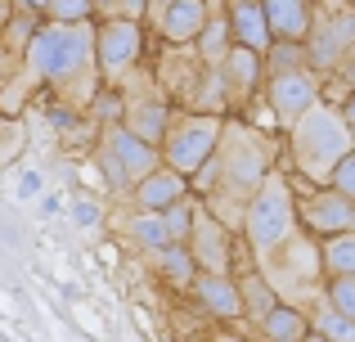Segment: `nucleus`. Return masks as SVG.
I'll return each instance as SVG.
<instances>
[{
	"label": "nucleus",
	"instance_id": "12",
	"mask_svg": "<svg viewBox=\"0 0 355 342\" xmlns=\"http://www.w3.org/2000/svg\"><path fill=\"white\" fill-rule=\"evenodd\" d=\"M297 216L320 239L347 234V230H355V198H347V194H338V189H315L306 203H297Z\"/></svg>",
	"mask_w": 355,
	"mask_h": 342
},
{
	"label": "nucleus",
	"instance_id": "31",
	"mask_svg": "<svg viewBox=\"0 0 355 342\" xmlns=\"http://www.w3.org/2000/svg\"><path fill=\"white\" fill-rule=\"evenodd\" d=\"M329 189H338V194H347V198H355V149H347L338 162H333Z\"/></svg>",
	"mask_w": 355,
	"mask_h": 342
},
{
	"label": "nucleus",
	"instance_id": "19",
	"mask_svg": "<svg viewBox=\"0 0 355 342\" xmlns=\"http://www.w3.org/2000/svg\"><path fill=\"white\" fill-rule=\"evenodd\" d=\"M261 338L266 342H306L311 338V325H306V316L297 307L275 302V307L261 316Z\"/></svg>",
	"mask_w": 355,
	"mask_h": 342
},
{
	"label": "nucleus",
	"instance_id": "27",
	"mask_svg": "<svg viewBox=\"0 0 355 342\" xmlns=\"http://www.w3.org/2000/svg\"><path fill=\"white\" fill-rule=\"evenodd\" d=\"M41 18L45 23H86L95 18V0H45Z\"/></svg>",
	"mask_w": 355,
	"mask_h": 342
},
{
	"label": "nucleus",
	"instance_id": "25",
	"mask_svg": "<svg viewBox=\"0 0 355 342\" xmlns=\"http://www.w3.org/2000/svg\"><path fill=\"white\" fill-rule=\"evenodd\" d=\"M130 239H135L139 248H148V253H157V248L171 243V234H166V225H162L157 212H139V216L130 221Z\"/></svg>",
	"mask_w": 355,
	"mask_h": 342
},
{
	"label": "nucleus",
	"instance_id": "35",
	"mask_svg": "<svg viewBox=\"0 0 355 342\" xmlns=\"http://www.w3.org/2000/svg\"><path fill=\"white\" fill-rule=\"evenodd\" d=\"M144 5H148V0H117V14L121 18H139V14H144Z\"/></svg>",
	"mask_w": 355,
	"mask_h": 342
},
{
	"label": "nucleus",
	"instance_id": "6",
	"mask_svg": "<svg viewBox=\"0 0 355 342\" xmlns=\"http://www.w3.org/2000/svg\"><path fill=\"white\" fill-rule=\"evenodd\" d=\"M157 162H162V158H157L153 144L135 140V135H130L121 122H113V126H104V131H99V167H104V176H108V185H113V189L130 194V185H135L139 176H148Z\"/></svg>",
	"mask_w": 355,
	"mask_h": 342
},
{
	"label": "nucleus",
	"instance_id": "10",
	"mask_svg": "<svg viewBox=\"0 0 355 342\" xmlns=\"http://www.w3.org/2000/svg\"><path fill=\"white\" fill-rule=\"evenodd\" d=\"M266 99H270V113L279 117V126H288L297 113L320 99V81H315L311 68H293V72H270V86H266Z\"/></svg>",
	"mask_w": 355,
	"mask_h": 342
},
{
	"label": "nucleus",
	"instance_id": "29",
	"mask_svg": "<svg viewBox=\"0 0 355 342\" xmlns=\"http://www.w3.org/2000/svg\"><path fill=\"white\" fill-rule=\"evenodd\" d=\"M86 108H90V117H95V122H104V126L121 122V90H117V86H99V90H90Z\"/></svg>",
	"mask_w": 355,
	"mask_h": 342
},
{
	"label": "nucleus",
	"instance_id": "2",
	"mask_svg": "<svg viewBox=\"0 0 355 342\" xmlns=\"http://www.w3.org/2000/svg\"><path fill=\"white\" fill-rule=\"evenodd\" d=\"M288 131H293V158H297V167L311 176L315 185H329L333 162L351 149V126L342 122V113L315 99L306 113H297L293 122H288Z\"/></svg>",
	"mask_w": 355,
	"mask_h": 342
},
{
	"label": "nucleus",
	"instance_id": "34",
	"mask_svg": "<svg viewBox=\"0 0 355 342\" xmlns=\"http://www.w3.org/2000/svg\"><path fill=\"white\" fill-rule=\"evenodd\" d=\"M41 194V171H23L18 176V198H36Z\"/></svg>",
	"mask_w": 355,
	"mask_h": 342
},
{
	"label": "nucleus",
	"instance_id": "11",
	"mask_svg": "<svg viewBox=\"0 0 355 342\" xmlns=\"http://www.w3.org/2000/svg\"><path fill=\"white\" fill-rule=\"evenodd\" d=\"M184 248L193 253L198 271H211V275H225L230 271V230L220 225V216H211L207 207L193 212L189 234H184Z\"/></svg>",
	"mask_w": 355,
	"mask_h": 342
},
{
	"label": "nucleus",
	"instance_id": "7",
	"mask_svg": "<svg viewBox=\"0 0 355 342\" xmlns=\"http://www.w3.org/2000/svg\"><path fill=\"white\" fill-rule=\"evenodd\" d=\"M139 54H144V27H139V18L108 14L95 32V72L117 81L139 63Z\"/></svg>",
	"mask_w": 355,
	"mask_h": 342
},
{
	"label": "nucleus",
	"instance_id": "22",
	"mask_svg": "<svg viewBox=\"0 0 355 342\" xmlns=\"http://www.w3.org/2000/svg\"><path fill=\"white\" fill-rule=\"evenodd\" d=\"M320 257H324V266H329V275H355V230L329 234Z\"/></svg>",
	"mask_w": 355,
	"mask_h": 342
},
{
	"label": "nucleus",
	"instance_id": "4",
	"mask_svg": "<svg viewBox=\"0 0 355 342\" xmlns=\"http://www.w3.org/2000/svg\"><path fill=\"white\" fill-rule=\"evenodd\" d=\"M243 230H248V243L257 257H275L284 253V243L297 230V198L293 185L279 171H266V180L248 194V216H243Z\"/></svg>",
	"mask_w": 355,
	"mask_h": 342
},
{
	"label": "nucleus",
	"instance_id": "16",
	"mask_svg": "<svg viewBox=\"0 0 355 342\" xmlns=\"http://www.w3.org/2000/svg\"><path fill=\"white\" fill-rule=\"evenodd\" d=\"M270 41H306L311 32V0H257Z\"/></svg>",
	"mask_w": 355,
	"mask_h": 342
},
{
	"label": "nucleus",
	"instance_id": "24",
	"mask_svg": "<svg viewBox=\"0 0 355 342\" xmlns=\"http://www.w3.org/2000/svg\"><path fill=\"white\" fill-rule=\"evenodd\" d=\"M261 63L270 72H293V68H306V50H302V41H270L261 50Z\"/></svg>",
	"mask_w": 355,
	"mask_h": 342
},
{
	"label": "nucleus",
	"instance_id": "30",
	"mask_svg": "<svg viewBox=\"0 0 355 342\" xmlns=\"http://www.w3.org/2000/svg\"><path fill=\"white\" fill-rule=\"evenodd\" d=\"M329 307L355 320V275H333L329 280Z\"/></svg>",
	"mask_w": 355,
	"mask_h": 342
},
{
	"label": "nucleus",
	"instance_id": "17",
	"mask_svg": "<svg viewBox=\"0 0 355 342\" xmlns=\"http://www.w3.org/2000/svg\"><path fill=\"white\" fill-rule=\"evenodd\" d=\"M193 298H198V307L207 311V316L216 320H239L243 316V302H239V284L230 280V275H211V271H198L189 280Z\"/></svg>",
	"mask_w": 355,
	"mask_h": 342
},
{
	"label": "nucleus",
	"instance_id": "20",
	"mask_svg": "<svg viewBox=\"0 0 355 342\" xmlns=\"http://www.w3.org/2000/svg\"><path fill=\"white\" fill-rule=\"evenodd\" d=\"M41 23H45V18L36 14V9H9L5 27H0V50H9V54H23V45L32 41V32H36Z\"/></svg>",
	"mask_w": 355,
	"mask_h": 342
},
{
	"label": "nucleus",
	"instance_id": "32",
	"mask_svg": "<svg viewBox=\"0 0 355 342\" xmlns=\"http://www.w3.org/2000/svg\"><path fill=\"white\" fill-rule=\"evenodd\" d=\"M157 216H162V225H166V234H171V243H184V234H189V221H193V212L184 207V203H175V207L157 212Z\"/></svg>",
	"mask_w": 355,
	"mask_h": 342
},
{
	"label": "nucleus",
	"instance_id": "9",
	"mask_svg": "<svg viewBox=\"0 0 355 342\" xmlns=\"http://www.w3.org/2000/svg\"><path fill=\"white\" fill-rule=\"evenodd\" d=\"M306 68L329 72L342 63V54L355 50V9H338V14H320L311 18V32H306Z\"/></svg>",
	"mask_w": 355,
	"mask_h": 342
},
{
	"label": "nucleus",
	"instance_id": "36",
	"mask_svg": "<svg viewBox=\"0 0 355 342\" xmlns=\"http://www.w3.org/2000/svg\"><path fill=\"white\" fill-rule=\"evenodd\" d=\"M342 122H347V126H351V131H355V95L347 99V104H342Z\"/></svg>",
	"mask_w": 355,
	"mask_h": 342
},
{
	"label": "nucleus",
	"instance_id": "28",
	"mask_svg": "<svg viewBox=\"0 0 355 342\" xmlns=\"http://www.w3.org/2000/svg\"><path fill=\"white\" fill-rule=\"evenodd\" d=\"M315 334L324 342H355V320H347L342 311L333 307H320V316H315Z\"/></svg>",
	"mask_w": 355,
	"mask_h": 342
},
{
	"label": "nucleus",
	"instance_id": "13",
	"mask_svg": "<svg viewBox=\"0 0 355 342\" xmlns=\"http://www.w3.org/2000/svg\"><path fill=\"white\" fill-rule=\"evenodd\" d=\"M130 194H135L139 212H166V207H175V203H184L189 180H184L180 171H171V167H162V162H157L148 176H139V180L130 185Z\"/></svg>",
	"mask_w": 355,
	"mask_h": 342
},
{
	"label": "nucleus",
	"instance_id": "14",
	"mask_svg": "<svg viewBox=\"0 0 355 342\" xmlns=\"http://www.w3.org/2000/svg\"><path fill=\"white\" fill-rule=\"evenodd\" d=\"M207 14H211L207 0H166V9L153 18V27L162 32L166 45H189V41H198Z\"/></svg>",
	"mask_w": 355,
	"mask_h": 342
},
{
	"label": "nucleus",
	"instance_id": "5",
	"mask_svg": "<svg viewBox=\"0 0 355 342\" xmlns=\"http://www.w3.org/2000/svg\"><path fill=\"white\" fill-rule=\"evenodd\" d=\"M220 126H225V122H220V113H184V117H171V122H166L162 144H157L162 167L180 171L184 180H189V176L198 171L211 153H216Z\"/></svg>",
	"mask_w": 355,
	"mask_h": 342
},
{
	"label": "nucleus",
	"instance_id": "38",
	"mask_svg": "<svg viewBox=\"0 0 355 342\" xmlns=\"http://www.w3.org/2000/svg\"><path fill=\"white\" fill-rule=\"evenodd\" d=\"M41 212H45V216H54V212H59V198H54V194H45V198H41Z\"/></svg>",
	"mask_w": 355,
	"mask_h": 342
},
{
	"label": "nucleus",
	"instance_id": "26",
	"mask_svg": "<svg viewBox=\"0 0 355 342\" xmlns=\"http://www.w3.org/2000/svg\"><path fill=\"white\" fill-rule=\"evenodd\" d=\"M198 45H202V63H220V54L230 50V27L220 14H207V23L198 32Z\"/></svg>",
	"mask_w": 355,
	"mask_h": 342
},
{
	"label": "nucleus",
	"instance_id": "37",
	"mask_svg": "<svg viewBox=\"0 0 355 342\" xmlns=\"http://www.w3.org/2000/svg\"><path fill=\"white\" fill-rule=\"evenodd\" d=\"M9 5H14V9H36V14H41L45 0H9Z\"/></svg>",
	"mask_w": 355,
	"mask_h": 342
},
{
	"label": "nucleus",
	"instance_id": "1",
	"mask_svg": "<svg viewBox=\"0 0 355 342\" xmlns=\"http://www.w3.org/2000/svg\"><path fill=\"white\" fill-rule=\"evenodd\" d=\"M23 68L54 90H72V104H86L95 90V27L86 23H41L23 45Z\"/></svg>",
	"mask_w": 355,
	"mask_h": 342
},
{
	"label": "nucleus",
	"instance_id": "39",
	"mask_svg": "<svg viewBox=\"0 0 355 342\" xmlns=\"http://www.w3.org/2000/svg\"><path fill=\"white\" fill-rule=\"evenodd\" d=\"M5 18H9V5H0V27H5Z\"/></svg>",
	"mask_w": 355,
	"mask_h": 342
},
{
	"label": "nucleus",
	"instance_id": "3",
	"mask_svg": "<svg viewBox=\"0 0 355 342\" xmlns=\"http://www.w3.org/2000/svg\"><path fill=\"white\" fill-rule=\"evenodd\" d=\"M211 167V189L220 194H252L270 171V140L252 126H220L216 153L207 158Z\"/></svg>",
	"mask_w": 355,
	"mask_h": 342
},
{
	"label": "nucleus",
	"instance_id": "8",
	"mask_svg": "<svg viewBox=\"0 0 355 342\" xmlns=\"http://www.w3.org/2000/svg\"><path fill=\"white\" fill-rule=\"evenodd\" d=\"M113 86L121 90V126H126L135 140H144V144H162V135H166V122H171V104H166V90L162 86H153V81H144L148 90H130V86H121V81H113Z\"/></svg>",
	"mask_w": 355,
	"mask_h": 342
},
{
	"label": "nucleus",
	"instance_id": "15",
	"mask_svg": "<svg viewBox=\"0 0 355 342\" xmlns=\"http://www.w3.org/2000/svg\"><path fill=\"white\" fill-rule=\"evenodd\" d=\"M216 72H220V81H225V95L248 99L252 90L261 86V72H266V63H261L257 50H248V45H234V41H230V50L220 54Z\"/></svg>",
	"mask_w": 355,
	"mask_h": 342
},
{
	"label": "nucleus",
	"instance_id": "23",
	"mask_svg": "<svg viewBox=\"0 0 355 342\" xmlns=\"http://www.w3.org/2000/svg\"><path fill=\"white\" fill-rule=\"evenodd\" d=\"M239 302H243V311H252V316L261 320V316H266V311H270V307L279 302V293H275V289L266 284V275H257V271H252V275H243Z\"/></svg>",
	"mask_w": 355,
	"mask_h": 342
},
{
	"label": "nucleus",
	"instance_id": "33",
	"mask_svg": "<svg viewBox=\"0 0 355 342\" xmlns=\"http://www.w3.org/2000/svg\"><path fill=\"white\" fill-rule=\"evenodd\" d=\"M72 216H77V225H99V207H95V203H90V198H81L77 203V207H72Z\"/></svg>",
	"mask_w": 355,
	"mask_h": 342
},
{
	"label": "nucleus",
	"instance_id": "18",
	"mask_svg": "<svg viewBox=\"0 0 355 342\" xmlns=\"http://www.w3.org/2000/svg\"><path fill=\"white\" fill-rule=\"evenodd\" d=\"M225 27H230V41L234 45H248V50H266L270 45V32H266V18H261V5L257 0H234L225 14Z\"/></svg>",
	"mask_w": 355,
	"mask_h": 342
},
{
	"label": "nucleus",
	"instance_id": "21",
	"mask_svg": "<svg viewBox=\"0 0 355 342\" xmlns=\"http://www.w3.org/2000/svg\"><path fill=\"white\" fill-rule=\"evenodd\" d=\"M157 266H162V275L171 284H180V289H189V280L198 275V262H193V253L184 243H166L157 248Z\"/></svg>",
	"mask_w": 355,
	"mask_h": 342
},
{
	"label": "nucleus",
	"instance_id": "40",
	"mask_svg": "<svg viewBox=\"0 0 355 342\" xmlns=\"http://www.w3.org/2000/svg\"><path fill=\"white\" fill-rule=\"evenodd\" d=\"M0 5H9V0H0Z\"/></svg>",
	"mask_w": 355,
	"mask_h": 342
}]
</instances>
